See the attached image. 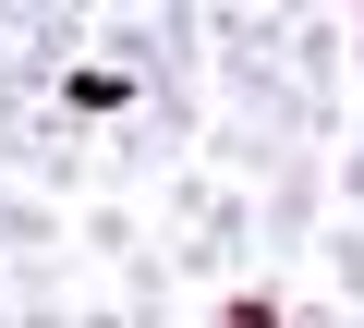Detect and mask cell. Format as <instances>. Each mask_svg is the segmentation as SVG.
I'll return each instance as SVG.
<instances>
[{
  "mask_svg": "<svg viewBox=\"0 0 364 328\" xmlns=\"http://www.w3.org/2000/svg\"><path fill=\"white\" fill-rule=\"evenodd\" d=\"M73 231H61V207L37 195V183H0V268H25V255H61Z\"/></svg>",
  "mask_w": 364,
  "mask_h": 328,
  "instance_id": "2",
  "label": "cell"
},
{
  "mask_svg": "<svg viewBox=\"0 0 364 328\" xmlns=\"http://www.w3.org/2000/svg\"><path fill=\"white\" fill-rule=\"evenodd\" d=\"M0 328H13V304H0Z\"/></svg>",
  "mask_w": 364,
  "mask_h": 328,
  "instance_id": "8",
  "label": "cell"
},
{
  "mask_svg": "<svg viewBox=\"0 0 364 328\" xmlns=\"http://www.w3.org/2000/svg\"><path fill=\"white\" fill-rule=\"evenodd\" d=\"M73 243H85L97 268H134V255H146V219H134V195H97V207L73 219Z\"/></svg>",
  "mask_w": 364,
  "mask_h": 328,
  "instance_id": "3",
  "label": "cell"
},
{
  "mask_svg": "<svg viewBox=\"0 0 364 328\" xmlns=\"http://www.w3.org/2000/svg\"><path fill=\"white\" fill-rule=\"evenodd\" d=\"M207 328H291V292L279 280H231V292H207Z\"/></svg>",
  "mask_w": 364,
  "mask_h": 328,
  "instance_id": "4",
  "label": "cell"
},
{
  "mask_svg": "<svg viewBox=\"0 0 364 328\" xmlns=\"http://www.w3.org/2000/svg\"><path fill=\"white\" fill-rule=\"evenodd\" d=\"M352 85H364V13H352Z\"/></svg>",
  "mask_w": 364,
  "mask_h": 328,
  "instance_id": "7",
  "label": "cell"
},
{
  "mask_svg": "<svg viewBox=\"0 0 364 328\" xmlns=\"http://www.w3.org/2000/svg\"><path fill=\"white\" fill-rule=\"evenodd\" d=\"M328 195H340V219H364V122H352L340 158H328Z\"/></svg>",
  "mask_w": 364,
  "mask_h": 328,
  "instance_id": "6",
  "label": "cell"
},
{
  "mask_svg": "<svg viewBox=\"0 0 364 328\" xmlns=\"http://www.w3.org/2000/svg\"><path fill=\"white\" fill-rule=\"evenodd\" d=\"M316 268H328V292L364 316V219H328V243H316Z\"/></svg>",
  "mask_w": 364,
  "mask_h": 328,
  "instance_id": "5",
  "label": "cell"
},
{
  "mask_svg": "<svg viewBox=\"0 0 364 328\" xmlns=\"http://www.w3.org/2000/svg\"><path fill=\"white\" fill-rule=\"evenodd\" d=\"M328 219H340V195H328V158H316V146H291L279 171L255 183V280L304 268V255L328 243Z\"/></svg>",
  "mask_w": 364,
  "mask_h": 328,
  "instance_id": "1",
  "label": "cell"
}]
</instances>
